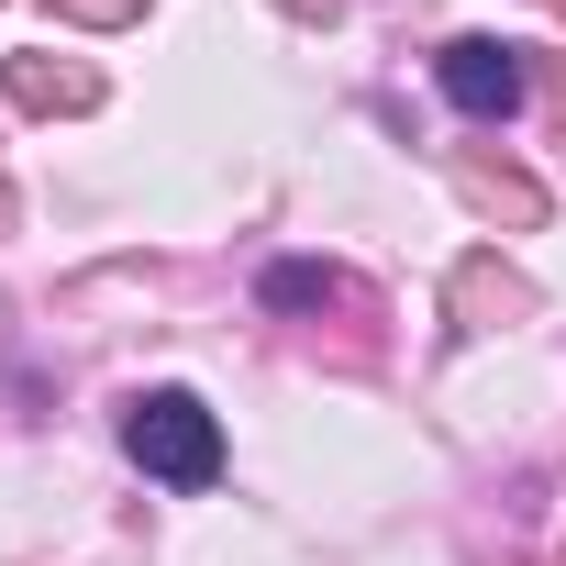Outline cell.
Wrapping results in <instances>:
<instances>
[{"label":"cell","mask_w":566,"mask_h":566,"mask_svg":"<svg viewBox=\"0 0 566 566\" xmlns=\"http://www.w3.org/2000/svg\"><path fill=\"white\" fill-rule=\"evenodd\" d=\"M266 301L277 312H312V301H345V277L334 266H266Z\"/></svg>","instance_id":"obj_3"},{"label":"cell","mask_w":566,"mask_h":566,"mask_svg":"<svg viewBox=\"0 0 566 566\" xmlns=\"http://www.w3.org/2000/svg\"><path fill=\"white\" fill-rule=\"evenodd\" d=\"M123 455L156 489H211L222 478V422H211L200 389H145V400H123Z\"/></svg>","instance_id":"obj_1"},{"label":"cell","mask_w":566,"mask_h":566,"mask_svg":"<svg viewBox=\"0 0 566 566\" xmlns=\"http://www.w3.org/2000/svg\"><path fill=\"white\" fill-rule=\"evenodd\" d=\"M433 90H444L467 123H511L533 78H522V45H500V34H455V45L433 56Z\"/></svg>","instance_id":"obj_2"}]
</instances>
